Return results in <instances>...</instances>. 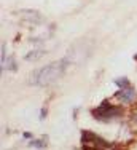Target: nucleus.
<instances>
[{"mask_svg": "<svg viewBox=\"0 0 137 150\" xmlns=\"http://www.w3.org/2000/svg\"><path fill=\"white\" fill-rule=\"evenodd\" d=\"M23 136H24V139H30V137H32V134H30V133H24Z\"/></svg>", "mask_w": 137, "mask_h": 150, "instance_id": "obj_10", "label": "nucleus"}, {"mask_svg": "<svg viewBox=\"0 0 137 150\" xmlns=\"http://www.w3.org/2000/svg\"><path fill=\"white\" fill-rule=\"evenodd\" d=\"M115 85L118 86V90H124V88H129L131 86V81H129L128 77H120L115 80Z\"/></svg>", "mask_w": 137, "mask_h": 150, "instance_id": "obj_7", "label": "nucleus"}, {"mask_svg": "<svg viewBox=\"0 0 137 150\" xmlns=\"http://www.w3.org/2000/svg\"><path fill=\"white\" fill-rule=\"evenodd\" d=\"M67 66H68V58H64L61 61H54V62L35 70L34 77L30 78V83L38 85V86H48V85L54 83L57 78L62 77V74L66 72Z\"/></svg>", "mask_w": 137, "mask_h": 150, "instance_id": "obj_1", "label": "nucleus"}, {"mask_svg": "<svg viewBox=\"0 0 137 150\" xmlns=\"http://www.w3.org/2000/svg\"><path fill=\"white\" fill-rule=\"evenodd\" d=\"M16 61H14L13 56H10V58H6L5 61L2 62V72H5V69L6 70H16Z\"/></svg>", "mask_w": 137, "mask_h": 150, "instance_id": "obj_5", "label": "nucleus"}, {"mask_svg": "<svg viewBox=\"0 0 137 150\" xmlns=\"http://www.w3.org/2000/svg\"><path fill=\"white\" fill-rule=\"evenodd\" d=\"M91 115L94 117L97 121H113L118 120L124 115V107L123 105H117V104H112V102L107 99L104 101L99 107L91 110Z\"/></svg>", "mask_w": 137, "mask_h": 150, "instance_id": "obj_2", "label": "nucleus"}, {"mask_svg": "<svg viewBox=\"0 0 137 150\" xmlns=\"http://www.w3.org/2000/svg\"><path fill=\"white\" fill-rule=\"evenodd\" d=\"M113 98L118 99L121 104H126V105L134 104V102H137V90L131 85L129 88H124V90H118L117 93H115Z\"/></svg>", "mask_w": 137, "mask_h": 150, "instance_id": "obj_3", "label": "nucleus"}, {"mask_svg": "<svg viewBox=\"0 0 137 150\" xmlns=\"http://www.w3.org/2000/svg\"><path fill=\"white\" fill-rule=\"evenodd\" d=\"M46 117V109H42V115H40V120H43Z\"/></svg>", "mask_w": 137, "mask_h": 150, "instance_id": "obj_9", "label": "nucleus"}, {"mask_svg": "<svg viewBox=\"0 0 137 150\" xmlns=\"http://www.w3.org/2000/svg\"><path fill=\"white\" fill-rule=\"evenodd\" d=\"M134 61H137V54H136V56H134Z\"/></svg>", "mask_w": 137, "mask_h": 150, "instance_id": "obj_11", "label": "nucleus"}, {"mask_svg": "<svg viewBox=\"0 0 137 150\" xmlns=\"http://www.w3.org/2000/svg\"><path fill=\"white\" fill-rule=\"evenodd\" d=\"M45 50H32L30 53H29V54H26V61H37L38 58H42L43 54H45Z\"/></svg>", "mask_w": 137, "mask_h": 150, "instance_id": "obj_6", "label": "nucleus"}, {"mask_svg": "<svg viewBox=\"0 0 137 150\" xmlns=\"http://www.w3.org/2000/svg\"><path fill=\"white\" fill-rule=\"evenodd\" d=\"M131 121H132V125H136V126H137V110H134V112H132Z\"/></svg>", "mask_w": 137, "mask_h": 150, "instance_id": "obj_8", "label": "nucleus"}, {"mask_svg": "<svg viewBox=\"0 0 137 150\" xmlns=\"http://www.w3.org/2000/svg\"><path fill=\"white\" fill-rule=\"evenodd\" d=\"M29 145L34 147V149H45L46 145H48V136H42V137H38V139L32 137V141L29 142Z\"/></svg>", "mask_w": 137, "mask_h": 150, "instance_id": "obj_4", "label": "nucleus"}]
</instances>
